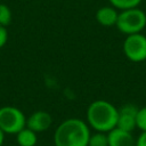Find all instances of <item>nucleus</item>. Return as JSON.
<instances>
[{"instance_id":"nucleus-3","label":"nucleus","mask_w":146,"mask_h":146,"mask_svg":"<svg viewBox=\"0 0 146 146\" xmlns=\"http://www.w3.org/2000/svg\"><path fill=\"white\" fill-rule=\"evenodd\" d=\"M115 26L125 35L141 33V31L146 27V14L138 7L121 10Z\"/></svg>"},{"instance_id":"nucleus-2","label":"nucleus","mask_w":146,"mask_h":146,"mask_svg":"<svg viewBox=\"0 0 146 146\" xmlns=\"http://www.w3.org/2000/svg\"><path fill=\"white\" fill-rule=\"evenodd\" d=\"M119 110L110 102L97 99L89 104L86 112V121L90 129L99 132H108L116 127Z\"/></svg>"},{"instance_id":"nucleus-7","label":"nucleus","mask_w":146,"mask_h":146,"mask_svg":"<svg viewBox=\"0 0 146 146\" xmlns=\"http://www.w3.org/2000/svg\"><path fill=\"white\" fill-rule=\"evenodd\" d=\"M52 123L51 115L46 111H35L29 117H26V127L34 132H43L50 128Z\"/></svg>"},{"instance_id":"nucleus-12","label":"nucleus","mask_w":146,"mask_h":146,"mask_svg":"<svg viewBox=\"0 0 146 146\" xmlns=\"http://www.w3.org/2000/svg\"><path fill=\"white\" fill-rule=\"evenodd\" d=\"M111 6L119 10H124V9H130V8H136L140 5L141 0H108Z\"/></svg>"},{"instance_id":"nucleus-17","label":"nucleus","mask_w":146,"mask_h":146,"mask_svg":"<svg viewBox=\"0 0 146 146\" xmlns=\"http://www.w3.org/2000/svg\"><path fill=\"white\" fill-rule=\"evenodd\" d=\"M5 136H6V133L0 129V146H2L5 143Z\"/></svg>"},{"instance_id":"nucleus-6","label":"nucleus","mask_w":146,"mask_h":146,"mask_svg":"<svg viewBox=\"0 0 146 146\" xmlns=\"http://www.w3.org/2000/svg\"><path fill=\"white\" fill-rule=\"evenodd\" d=\"M119 110V114H117V122H116V127L132 132L137 127H136V116H137V112H138V107H136L132 104H124L123 106H121Z\"/></svg>"},{"instance_id":"nucleus-13","label":"nucleus","mask_w":146,"mask_h":146,"mask_svg":"<svg viewBox=\"0 0 146 146\" xmlns=\"http://www.w3.org/2000/svg\"><path fill=\"white\" fill-rule=\"evenodd\" d=\"M11 17L10 8L5 3H0V25L7 27L11 23Z\"/></svg>"},{"instance_id":"nucleus-10","label":"nucleus","mask_w":146,"mask_h":146,"mask_svg":"<svg viewBox=\"0 0 146 146\" xmlns=\"http://www.w3.org/2000/svg\"><path fill=\"white\" fill-rule=\"evenodd\" d=\"M17 146H35L38 143V133L27 128L26 125L16 135Z\"/></svg>"},{"instance_id":"nucleus-11","label":"nucleus","mask_w":146,"mask_h":146,"mask_svg":"<svg viewBox=\"0 0 146 146\" xmlns=\"http://www.w3.org/2000/svg\"><path fill=\"white\" fill-rule=\"evenodd\" d=\"M88 146H108L107 133L99 131H95L94 133H90Z\"/></svg>"},{"instance_id":"nucleus-9","label":"nucleus","mask_w":146,"mask_h":146,"mask_svg":"<svg viewBox=\"0 0 146 146\" xmlns=\"http://www.w3.org/2000/svg\"><path fill=\"white\" fill-rule=\"evenodd\" d=\"M119 16V11L113 6H104L100 7L96 11V21L98 24L105 27H111L116 24Z\"/></svg>"},{"instance_id":"nucleus-16","label":"nucleus","mask_w":146,"mask_h":146,"mask_svg":"<svg viewBox=\"0 0 146 146\" xmlns=\"http://www.w3.org/2000/svg\"><path fill=\"white\" fill-rule=\"evenodd\" d=\"M135 146H146V131H141L135 140Z\"/></svg>"},{"instance_id":"nucleus-18","label":"nucleus","mask_w":146,"mask_h":146,"mask_svg":"<svg viewBox=\"0 0 146 146\" xmlns=\"http://www.w3.org/2000/svg\"><path fill=\"white\" fill-rule=\"evenodd\" d=\"M52 146H56V145H52Z\"/></svg>"},{"instance_id":"nucleus-8","label":"nucleus","mask_w":146,"mask_h":146,"mask_svg":"<svg viewBox=\"0 0 146 146\" xmlns=\"http://www.w3.org/2000/svg\"><path fill=\"white\" fill-rule=\"evenodd\" d=\"M108 146H135V138L131 132L122 130L117 127L107 132Z\"/></svg>"},{"instance_id":"nucleus-5","label":"nucleus","mask_w":146,"mask_h":146,"mask_svg":"<svg viewBox=\"0 0 146 146\" xmlns=\"http://www.w3.org/2000/svg\"><path fill=\"white\" fill-rule=\"evenodd\" d=\"M122 50L124 56L132 63L146 60V35L143 33L127 35L122 44Z\"/></svg>"},{"instance_id":"nucleus-15","label":"nucleus","mask_w":146,"mask_h":146,"mask_svg":"<svg viewBox=\"0 0 146 146\" xmlns=\"http://www.w3.org/2000/svg\"><path fill=\"white\" fill-rule=\"evenodd\" d=\"M8 41V32L7 27L0 25V48H2Z\"/></svg>"},{"instance_id":"nucleus-14","label":"nucleus","mask_w":146,"mask_h":146,"mask_svg":"<svg viewBox=\"0 0 146 146\" xmlns=\"http://www.w3.org/2000/svg\"><path fill=\"white\" fill-rule=\"evenodd\" d=\"M136 127L141 131H146V106L138 108L136 116Z\"/></svg>"},{"instance_id":"nucleus-4","label":"nucleus","mask_w":146,"mask_h":146,"mask_svg":"<svg viewBox=\"0 0 146 146\" xmlns=\"http://www.w3.org/2000/svg\"><path fill=\"white\" fill-rule=\"evenodd\" d=\"M26 125V116L18 107L5 105L0 107V129L6 135H16Z\"/></svg>"},{"instance_id":"nucleus-1","label":"nucleus","mask_w":146,"mask_h":146,"mask_svg":"<svg viewBox=\"0 0 146 146\" xmlns=\"http://www.w3.org/2000/svg\"><path fill=\"white\" fill-rule=\"evenodd\" d=\"M90 127L87 121L79 117H70L58 124L54 133L56 146H88Z\"/></svg>"}]
</instances>
